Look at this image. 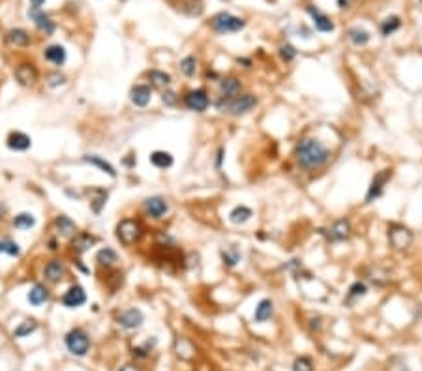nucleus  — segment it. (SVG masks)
Segmentation results:
<instances>
[{"label":"nucleus","mask_w":422,"mask_h":371,"mask_svg":"<svg viewBox=\"0 0 422 371\" xmlns=\"http://www.w3.org/2000/svg\"><path fill=\"white\" fill-rule=\"evenodd\" d=\"M49 296H51V292H49V289H47L45 285H41V283H36V285L28 291V294H27V300H28V304L30 305H41V304H45L47 300H49Z\"/></svg>","instance_id":"obj_22"},{"label":"nucleus","mask_w":422,"mask_h":371,"mask_svg":"<svg viewBox=\"0 0 422 371\" xmlns=\"http://www.w3.org/2000/svg\"><path fill=\"white\" fill-rule=\"evenodd\" d=\"M12 225H14L15 229H19V231H28V229H32V227L36 225V218H34L30 212H21L14 218Z\"/></svg>","instance_id":"obj_31"},{"label":"nucleus","mask_w":422,"mask_h":371,"mask_svg":"<svg viewBox=\"0 0 422 371\" xmlns=\"http://www.w3.org/2000/svg\"><path fill=\"white\" fill-rule=\"evenodd\" d=\"M130 100L135 107H146L152 100V88L146 85H135L130 90Z\"/></svg>","instance_id":"obj_19"},{"label":"nucleus","mask_w":422,"mask_h":371,"mask_svg":"<svg viewBox=\"0 0 422 371\" xmlns=\"http://www.w3.org/2000/svg\"><path fill=\"white\" fill-rule=\"evenodd\" d=\"M389 242L394 250H405L413 242V234L405 227L394 225L389 229Z\"/></svg>","instance_id":"obj_9"},{"label":"nucleus","mask_w":422,"mask_h":371,"mask_svg":"<svg viewBox=\"0 0 422 371\" xmlns=\"http://www.w3.org/2000/svg\"><path fill=\"white\" fill-rule=\"evenodd\" d=\"M0 253H6V255H10V257H19L21 248L15 240L4 238V240H0Z\"/></svg>","instance_id":"obj_38"},{"label":"nucleus","mask_w":422,"mask_h":371,"mask_svg":"<svg viewBox=\"0 0 422 371\" xmlns=\"http://www.w3.org/2000/svg\"><path fill=\"white\" fill-rule=\"evenodd\" d=\"M257 105V98L251 94H244V96H235V98H227V96H220V100L216 101V107L222 113H231L235 116L250 113L253 107Z\"/></svg>","instance_id":"obj_2"},{"label":"nucleus","mask_w":422,"mask_h":371,"mask_svg":"<svg viewBox=\"0 0 422 371\" xmlns=\"http://www.w3.org/2000/svg\"><path fill=\"white\" fill-rule=\"evenodd\" d=\"M143 208H145L146 216H150V218H154V219H160L167 214L169 205H167V201H165L164 197L154 195V197H148V199L143 203Z\"/></svg>","instance_id":"obj_12"},{"label":"nucleus","mask_w":422,"mask_h":371,"mask_svg":"<svg viewBox=\"0 0 422 371\" xmlns=\"http://www.w3.org/2000/svg\"><path fill=\"white\" fill-rule=\"evenodd\" d=\"M60 302H62V305H64V307H68V310H75V307H81V305L86 302L85 289H83L81 285H72L66 292H64V294H62Z\"/></svg>","instance_id":"obj_10"},{"label":"nucleus","mask_w":422,"mask_h":371,"mask_svg":"<svg viewBox=\"0 0 422 371\" xmlns=\"http://www.w3.org/2000/svg\"><path fill=\"white\" fill-rule=\"evenodd\" d=\"M143 236V225L141 221L133 218H124L117 225V238L122 245H132Z\"/></svg>","instance_id":"obj_4"},{"label":"nucleus","mask_w":422,"mask_h":371,"mask_svg":"<svg viewBox=\"0 0 422 371\" xmlns=\"http://www.w3.org/2000/svg\"><path fill=\"white\" fill-rule=\"evenodd\" d=\"M36 330H38L36 319H27V321H23V323L14 330V338H27V336H30V334Z\"/></svg>","instance_id":"obj_35"},{"label":"nucleus","mask_w":422,"mask_h":371,"mask_svg":"<svg viewBox=\"0 0 422 371\" xmlns=\"http://www.w3.org/2000/svg\"><path fill=\"white\" fill-rule=\"evenodd\" d=\"M400 27H402L400 17H398V15H390V17H387V19L379 25V30H381L383 36H390V34H394L396 30H400Z\"/></svg>","instance_id":"obj_34"},{"label":"nucleus","mask_w":422,"mask_h":371,"mask_svg":"<svg viewBox=\"0 0 422 371\" xmlns=\"http://www.w3.org/2000/svg\"><path fill=\"white\" fill-rule=\"evenodd\" d=\"M251 214L253 212H251L248 206H235L231 210V214H229V219H231L233 223L240 225V223H246L251 218Z\"/></svg>","instance_id":"obj_36"},{"label":"nucleus","mask_w":422,"mask_h":371,"mask_svg":"<svg viewBox=\"0 0 422 371\" xmlns=\"http://www.w3.org/2000/svg\"><path fill=\"white\" fill-rule=\"evenodd\" d=\"M117 321H119V325L122 328H126V330H135V328H139V326L145 323V315L137 307H130V310L120 313L119 317H117Z\"/></svg>","instance_id":"obj_11"},{"label":"nucleus","mask_w":422,"mask_h":371,"mask_svg":"<svg viewBox=\"0 0 422 371\" xmlns=\"http://www.w3.org/2000/svg\"><path fill=\"white\" fill-rule=\"evenodd\" d=\"M368 292V289H366V285L364 283H360V281H356V283H353L349 289V294H347V298L349 300H355V298H362L364 294Z\"/></svg>","instance_id":"obj_40"},{"label":"nucleus","mask_w":422,"mask_h":371,"mask_svg":"<svg viewBox=\"0 0 422 371\" xmlns=\"http://www.w3.org/2000/svg\"><path fill=\"white\" fill-rule=\"evenodd\" d=\"M6 145L10 150H15V152H25L32 146V139L28 137L27 133L23 132H12L8 135Z\"/></svg>","instance_id":"obj_17"},{"label":"nucleus","mask_w":422,"mask_h":371,"mask_svg":"<svg viewBox=\"0 0 422 371\" xmlns=\"http://www.w3.org/2000/svg\"><path fill=\"white\" fill-rule=\"evenodd\" d=\"M2 214H4V208H0V219L4 218V216H2Z\"/></svg>","instance_id":"obj_48"},{"label":"nucleus","mask_w":422,"mask_h":371,"mask_svg":"<svg viewBox=\"0 0 422 371\" xmlns=\"http://www.w3.org/2000/svg\"><path fill=\"white\" fill-rule=\"evenodd\" d=\"M240 257H242V255H240L237 245H229V248L222 250V261H224V265L229 266V268L237 266L238 261H240Z\"/></svg>","instance_id":"obj_33"},{"label":"nucleus","mask_w":422,"mask_h":371,"mask_svg":"<svg viewBox=\"0 0 422 371\" xmlns=\"http://www.w3.org/2000/svg\"><path fill=\"white\" fill-rule=\"evenodd\" d=\"M244 27H246V21L237 17V15H231L229 12H220V14H216L210 19V28L218 34L240 32Z\"/></svg>","instance_id":"obj_3"},{"label":"nucleus","mask_w":422,"mask_h":371,"mask_svg":"<svg viewBox=\"0 0 422 371\" xmlns=\"http://www.w3.org/2000/svg\"><path fill=\"white\" fill-rule=\"evenodd\" d=\"M49 250H51V252H57V250H59V245H57V240L55 238L49 240Z\"/></svg>","instance_id":"obj_45"},{"label":"nucleus","mask_w":422,"mask_h":371,"mask_svg":"<svg viewBox=\"0 0 422 371\" xmlns=\"http://www.w3.org/2000/svg\"><path fill=\"white\" fill-rule=\"evenodd\" d=\"M390 176H392V171H389V169L377 172L376 176H374V180H372L370 188H368V193H366V203H374L376 199L381 197L383 188H385V184L390 180Z\"/></svg>","instance_id":"obj_8"},{"label":"nucleus","mask_w":422,"mask_h":371,"mask_svg":"<svg viewBox=\"0 0 422 371\" xmlns=\"http://www.w3.org/2000/svg\"><path fill=\"white\" fill-rule=\"evenodd\" d=\"M64 276H66V265L62 261H59V259L49 261L45 268H43V278L49 283H60L64 279Z\"/></svg>","instance_id":"obj_14"},{"label":"nucleus","mask_w":422,"mask_h":371,"mask_svg":"<svg viewBox=\"0 0 422 371\" xmlns=\"http://www.w3.org/2000/svg\"><path fill=\"white\" fill-rule=\"evenodd\" d=\"M122 371H139V369H135L133 365H124V367H122Z\"/></svg>","instance_id":"obj_47"},{"label":"nucleus","mask_w":422,"mask_h":371,"mask_svg":"<svg viewBox=\"0 0 422 371\" xmlns=\"http://www.w3.org/2000/svg\"><path fill=\"white\" fill-rule=\"evenodd\" d=\"M15 81L19 83L21 86H32L36 81H38V70L34 64H28V62H23L19 66L15 68Z\"/></svg>","instance_id":"obj_13"},{"label":"nucleus","mask_w":422,"mask_h":371,"mask_svg":"<svg viewBox=\"0 0 422 371\" xmlns=\"http://www.w3.org/2000/svg\"><path fill=\"white\" fill-rule=\"evenodd\" d=\"M349 232H351L349 221L347 219H338V221H334V225L330 227L329 240L330 242H342V240L349 238Z\"/></svg>","instance_id":"obj_21"},{"label":"nucleus","mask_w":422,"mask_h":371,"mask_svg":"<svg viewBox=\"0 0 422 371\" xmlns=\"http://www.w3.org/2000/svg\"><path fill=\"white\" fill-rule=\"evenodd\" d=\"M420 2H422V0H420Z\"/></svg>","instance_id":"obj_49"},{"label":"nucleus","mask_w":422,"mask_h":371,"mask_svg":"<svg viewBox=\"0 0 422 371\" xmlns=\"http://www.w3.org/2000/svg\"><path fill=\"white\" fill-rule=\"evenodd\" d=\"M295 158L298 165L306 169H315L325 165L330 159V150L317 139H302L295 148Z\"/></svg>","instance_id":"obj_1"},{"label":"nucleus","mask_w":422,"mask_h":371,"mask_svg":"<svg viewBox=\"0 0 422 371\" xmlns=\"http://www.w3.org/2000/svg\"><path fill=\"white\" fill-rule=\"evenodd\" d=\"M220 92L222 96H227V98H235L240 94V81L235 79V77H227V79L220 81Z\"/></svg>","instance_id":"obj_25"},{"label":"nucleus","mask_w":422,"mask_h":371,"mask_svg":"<svg viewBox=\"0 0 422 371\" xmlns=\"http://www.w3.org/2000/svg\"><path fill=\"white\" fill-rule=\"evenodd\" d=\"M184 105L188 107L190 111L203 113V111H206L208 105H210V98H208L206 90L197 88V90H191V92L186 94L184 96Z\"/></svg>","instance_id":"obj_6"},{"label":"nucleus","mask_w":422,"mask_h":371,"mask_svg":"<svg viewBox=\"0 0 422 371\" xmlns=\"http://www.w3.org/2000/svg\"><path fill=\"white\" fill-rule=\"evenodd\" d=\"M68 83V77L64 75V73L60 72H53L47 75V85L51 86V88H59V86L66 85Z\"/></svg>","instance_id":"obj_39"},{"label":"nucleus","mask_w":422,"mask_h":371,"mask_svg":"<svg viewBox=\"0 0 422 371\" xmlns=\"http://www.w3.org/2000/svg\"><path fill=\"white\" fill-rule=\"evenodd\" d=\"M347 38H349V41L353 43V45L360 47V45H366V43L372 40V34H370L368 30L360 28V27H355V28H349Z\"/></svg>","instance_id":"obj_30"},{"label":"nucleus","mask_w":422,"mask_h":371,"mask_svg":"<svg viewBox=\"0 0 422 371\" xmlns=\"http://www.w3.org/2000/svg\"><path fill=\"white\" fill-rule=\"evenodd\" d=\"M106 203H107V192L106 190H101V188H94L92 197H90V208H92V212L96 214V216L101 214Z\"/></svg>","instance_id":"obj_28"},{"label":"nucleus","mask_w":422,"mask_h":371,"mask_svg":"<svg viewBox=\"0 0 422 371\" xmlns=\"http://www.w3.org/2000/svg\"><path fill=\"white\" fill-rule=\"evenodd\" d=\"M280 56L284 62H291V60L297 58V49L291 45V43H285V45L280 47Z\"/></svg>","instance_id":"obj_41"},{"label":"nucleus","mask_w":422,"mask_h":371,"mask_svg":"<svg viewBox=\"0 0 422 371\" xmlns=\"http://www.w3.org/2000/svg\"><path fill=\"white\" fill-rule=\"evenodd\" d=\"M293 371H313V365H311V360L306 356H300L295 360L293 364Z\"/></svg>","instance_id":"obj_42"},{"label":"nucleus","mask_w":422,"mask_h":371,"mask_svg":"<svg viewBox=\"0 0 422 371\" xmlns=\"http://www.w3.org/2000/svg\"><path fill=\"white\" fill-rule=\"evenodd\" d=\"M146 77L150 81V85L156 86V88H167V86L171 85V75L162 72V70H150V72L146 73Z\"/></svg>","instance_id":"obj_26"},{"label":"nucleus","mask_w":422,"mask_h":371,"mask_svg":"<svg viewBox=\"0 0 422 371\" xmlns=\"http://www.w3.org/2000/svg\"><path fill=\"white\" fill-rule=\"evenodd\" d=\"M94 244H96V238H94L92 234H88V232H77L72 238V252L77 253V255H83Z\"/></svg>","instance_id":"obj_20"},{"label":"nucleus","mask_w":422,"mask_h":371,"mask_svg":"<svg viewBox=\"0 0 422 371\" xmlns=\"http://www.w3.org/2000/svg\"><path fill=\"white\" fill-rule=\"evenodd\" d=\"M43 56H45L47 62H51L55 66H64L68 60V53H66V47L60 45V43H53V45H47L43 49Z\"/></svg>","instance_id":"obj_16"},{"label":"nucleus","mask_w":422,"mask_h":371,"mask_svg":"<svg viewBox=\"0 0 422 371\" xmlns=\"http://www.w3.org/2000/svg\"><path fill=\"white\" fill-rule=\"evenodd\" d=\"M45 0H30V4H32V8H41V4H43Z\"/></svg>","instance_id":"obj_46"},{"label":"nucleus","mask_w":422,"mask_h":371,"mask_svg":"<svg viewBox=\"0 0 422 371\" xmlns=\"http://www.w3.org/2000/svg\"><path fill=\"white\" fill-rule=\"evenodd\" d=\"M272 312H274V305H272L271 300H261L259 305L255 307V315H253L255 323H265V321H269V319L272 317Z\"/></svg>","instance_id":"obj_32"},{"label":"nucleus","mask_w":422,"mask_h":371,"mask_svg":"<svg viewBox=\"0 0 422 371\" xmlns=\"http://www.w3.org/2000/svg\"><path fill=\"white\" fill-rule=\"evenodd\" d=\"M55 229H57V232H59L60 236H64V238H73V236L77 234V225H75V221H73L70 216H66V214H59V216L55 218Z\"/></svg>","instance_id":"obj_15"},{"label":"nucleus","mask_w":422,"mask_h":371,"mask_svg":"<svg viewBox=\"0 0 422 371\" xmlns=\"http://www.w3.org/2000/svg\"><path fill=\"white\" fill-rule=\"evenodd\" d=\"M162 101H164L167 107H175L178 103V98H177V94L173 92V90H165V92L162 94Z\"/></svg>","instance_id":"obj_43"},{"label":"nucleus","mask_w":422,"mask_h":371,"mask_svg":"<svg viewBox=\"0 0 422 371\" xmlns=\"http://www.w3.org/2000/svg\"><path fill=\"white\" fill-rule=\"evenodd\" d=\"M83 161H85V163H88V165L98 167L99 171L106 172V174H109L111 178H115V176H117V171H115V167H113L109 161H106L103 158L96 156V154H86V156H83Z\"/></svg>","instance_id":"obj_24"},{"label":"nucleus","mask_w":422,"mask_h":371,"mask_svg":"<svg viewBox=\"0 0 422 371\" xmlns=\"http://www.w3.org/2000/svg\"><path fill=\"white\" fill-rule=\"evenodd\" d=\"M6 40L8 43H12L14 47H28L32 43V38H30V34L25 28H12L6 34Z\"/></svg>","instance_id":"obj_23"},{"label":"nucleus","mask_w":422,"mask_h":371,"mask_svg":"<svg viewBox=\"0 0 422 371\" xmlns=\"http://www.w3.org/2000/svg\"><path fill=\"white\" fill-rule=\"evenodd\" d=\"M180 72L184 73L186 77H193L195 72H197V58L191 56V54L184 56V58L180 60Z\"/></svg>","instance_id":"obj_37"},{"label":"nucleus","mask_w":422,"mask_h":371,"mask_svg":"<svg viewBox=\"0 0 422 371\" xmlns=\"http://www.w3.org/2000/svg\"><path fill=\"white\" fill-rule=\"evenodd\" d=\"M28 19L32 21L34 27L38 28L40 32L45 34V36H51L55 32V28H57L55 21L45 12H41V8H30L28 10Z\"/></svg>","instance_id":"obj_7"},{"label":"nucleus","mask_w":422,"mask_h":371,"mask_svg":"<svg viewBox=\"0 0 422 371\" xmlns=\"http://www.w3.org/2000/svg\"><path fill=\"white\" fill-rule=\"evenodd\" d=\"M148 159H150L152 165L158 167V169H169V167L175 163L173 156L169 152H165V150H156V152H152Z\"/></svg>","instance_id":"obj_27"},{"label":"nucleus","mask_w":422,"mask_h":371,"mask_svg":"<svg viewBox=\"0 0 422 371\" xmlns=\"http://www.w3.org/2000/svg\"><path fill=\"white\" fill-rule=\"evenodd\" d=\"M96 261H98L99 266H106V268H109V266L117 265L119 255H117V252H115L113 248H101V250L96 253Z\"/></svg>","instance_id":"obj_29"},{"label":"nucleus","mask_w":422,"mask_h":371,"mask_svg":"<svg viewBox=\"0 0 422 371\" xmlns=\"http://www.w3.org/2000/svg\"><path fill=\"white\" fill-rule=\"evenodd\" d=\"M353 2L355 0H338V6H340V10H347V8H351Z\"/></svg>","instance_id":"obj_44"},{"label":"nucleus","mask_w":422,"mask_h":371,"mask_svg":"<svg viewBox=\"0 0 422 371\" xmlns=\"http://www.w3.org/2000/svg\"><path fill=\"white\" fill-rule=\"evenodd\" d=\"M306 10H308V14L311 15L313 25H315V28L319 32H332V30H334V23H332V19H330L329 15H325L319 8L308 6Z\"/></svg>","instance_id":"obj_18"},{"label":"nucleus","mask_w":422,"mask_h":371,"mask_svg":"<svg viewBox=\"0 0 422 371\" xmlns=\"http://www.w3.org/2000/svg\"><path fill=\"white\" fill-rule=\"evenodd\" d=\"M64 343H66L68 351L75 354V356H85L88 349H90V339L86 336V332L81 330V328H73V330L68 332L66 338H64Z\"/></svg>","instance_id":"obj_5"}]
</instances>
